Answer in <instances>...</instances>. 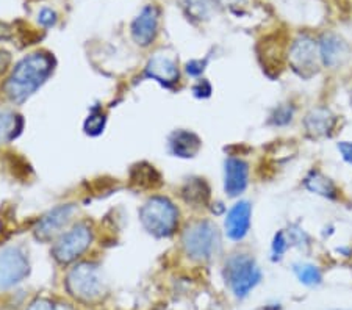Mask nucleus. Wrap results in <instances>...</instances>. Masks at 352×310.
Instances as JSON below:
<instances>
[{"instance_id": "nucleus-14", "label": "nucleus", "mask_w": 352, "mask_h": 310, "mask_svg": "<svg viewBox=\"0 0 352 310\" xmlns=\"http://www.w3.org/2000/svg\"><path fill=\"white\" fill-rule=\"evenodd\" d=\"M249 184V165L238 157H229L224 163V190L230 197H236Z\"/></svg>"}, {"instance_id": "nucleus-28", "label": "nucleus", "mask_w": 352, "mask_h": 310, "mask_svg": "<svg viewBox=\"0 0 352 310\" xmlns=\"http://www.w3.org/2000/svg\"><path fill=\"white\" fill-rule=\"evenodd\" d=\"M208 63V60H191L186 63L185 66V71L186 74L191 76V77H201L202 72L206 71V66Z\"/></svg>"}, {"instance_id": "nucleus-5", "label": "nucleus", "mask_w": 352, "mask_h": 310, "mask_svg": "<svg viewBox=\"0 0 352 310\" xmlns=\"http://www.w3.org/2000/svg\"><path fill=\"white\" fill-rule=\"evenodd\" d=\"M66 289L69 295L80 301H94L105 290L100 268L94 263H78L66 276Z\"/></svg>"}, {"instance_id": "nucleus-27", "label": "nucleus", "mask_w": 352, "mask_h": 310, "mask_svg": "<svg viewBox=\"0 0 352 310\" xmlns=\"http://www.w3.org/2000/svg\"><path fill=\"white\" fill-rule=\"evenodd\" d=\"M27 310H72L67 304L54 302L50 300H36L30 304Z\"/></svg>"}, {"instance_id": "nucleus-4", "label": "nucleus", "mask_w": 352, "mask_h": 310, "mask_svg": "<svg viewBox=\"0 0 352 310\" xmlns=\"http://www.w3.org/2000/svg\"><path fill=\"white\" fill-rule=\"evenodd\" d=\"M182 246H184L186 256L195 258V261H210L221 246L217 224L208 221V219L190 224L182 235Z\"/></svg>"}, {"instance_id": "nucleus-10", "label": "nucleus", "mask_w": 352, "mask_h": 310, "mask_svg": "<svg viewBox=\"0 0 352 310\" xmlns=\"http://www.w3.org/2000/svg\"><path fill=\"white\" fill-rule=\"evenodd\" d=\"M158 21H160V10L155 5H147L140 11L132 22V38L138 46L147 47L154 41L158 32Z\"/></svg>"}, {"instance_id": "nucleus-20", "label": "nucleus", "mask_w": 352, "mask_h": 310, "mask_svg": "<svg viewBox=\"0 0 352 310\" xmlns=\"http://www.w3.org/2000/svg\"><path fill=\"white\" fill-rule=\"evenodd\" d=\"M130 179H132L133 185H138L141 188H155L162 184L160 174L155 171L154 166L146 165V163L135 166Z\"/></svg>"}, {"instance_id": "nucleus-13", "label": "nucleus", "mask_w": 352, "mask_h": 310, "mask_svg": "<svg viewBox=\"0 0 352 310\" xmlns=\"http://www.w3.org/2000/svg\"><path fill=\"white\" fill-rule=\"evenodd\" d=\"M318 54H320L322 65L335 69L348 60L349 47L343 38L335 35V33H324L318 43Z\"/></svg>"}, {"instance_id": "nucleus-16", "label": "nucleus", "mask_w": 352, "mask_h": 310, "mask_svg": "<svg viewBox=\"0 0 352 310\" xmlns=\"http://www.w3.org/2000/svg\"><path fill=\"white\" fill-rule=\"evenodd\" d=\"M201 138L190 131H175L169 137V151L180 159H192L201 151Z\"/></svg>"}, {"instance_id": "nucleus-32", "label": "nucleus", "mask_w": 352, "mask_h": 310, "mask_svg": "<svg viewBox=\"0 0 352 310\" xmlns=\"http://www.w3.org/2000/svg\"><path fill=\"white\" fill-rule=\"evenodd\" d=\"M8 65H10V55L7 52H0V76L7 71Z\"/></svg>"}, {"instance_id": "nucleus-1", "label": "nucleus", "mask_w": 352, "mask_h": 310, "mask_svg": "<svg viewBox=\"0 0 352 310\" xmlns=\"http://www.w3.org/2000/svg\"><path fill=\"white\" fill-rule=\"evenodd\" d=\"M54 66V56L47 52L27 55L14 66L7 85H5L7 96L16 104L25 102L52 76Z\"/></svg>"}, {"instance_id": "nucleus-3", "label": "nucleus", "mask_w": 352, "mask_h": 310, "mask_svg": "<svg viewBox=\"0 0 352 310\" xmlns=\"http://www.w3.org/2000/svg\"><path fill=\"white\" fill-rule=\"evenodd\" d=\"M262 269L249 254H234L227 258L224 278L236 298H246L262 280Z\"/></svg>"}, {"instance_id": "nucleus-22", "label": "nucleus", "mask_w": 352, "mask_h": 310, "mask_svg": "<svg viewBox=\"0 0 352 310\" xmlns=\"http://www.w3.org/2000/svg\"><path fill=\"white\" fill-rule=\"evenodd\" d=\"M186 14L195 21H206L210 16V0H184Z\"/></svg>"}, {"instance_id": "nucleus-17", "label": "nucleus", "mask_w": 352, "mask_h": 310, "mask_svg": "<svg viewBox=\"0 0 352 310\" xmlns=\"http://www.w3.org/2000/svg\"><path fill=\"white\" fill-rule=\"evenodd\" d=\"M304 187L310 193L326 197V199L331 201L337 199L340 193L333 180L327 177L320 169H311V171L307 173V176L304 177Z\"/></svg>"}, {"instance_id": "nucleus-33", "label": "nucleus", "mask_w": 352, "mask_h": 310, "mask_svg": "<svg viewBox=\"0 0 352 310\" xmlns=\"http://www.w3.org/2000/svg\"><path fill=\"white\" fill-rule=\"evenodd\" d=\"M238 2H240V0H218V3L221 5V7H224V8L234 7V5H236Z\"/></svg>"}, {"instance_id": "nucleus-25", "label": "nucleus", "mask_w": 352, "mask_h": 310, "mask_svg": "<svg viewBox=\"0 0 352 310\" xmlns=\"http://www.w3.org/2000/svg\"><path fill=\"white\" fill-rule=\"evenodd\" d=\"M289 245L288 235L285 230H279L272 239V245H271V252H272V261H280V258L285 256V252L288 251Z\"/></svg>"}, {"instance_id": "nucleus-12", "label": "nucleus", "mask_w": 352, "mask_h": 310, "mask_svg": "<svg viewBox=\"0 0 352 310\" xmlns=\"http://www.w3.org/2000/svg\"><path fill=\"white\" fill-rule=\"evenodd\" d=\"M74 212H76V206L66 204L55 207L50 212L45 213V215L39 219L35 228V234L38 239L50 240L54 239L55 235L61 234L63 228H66L67 223L72 219Z\"/></svg>"}, {"instance_id": "nucleus-23", "label": "nucleus", "mask_w": 352, "mask_h": 310, "mask_svg": "<svg viewBox=\"0 0 352 310\" xmlns=\"http://www.w3.org/2000/svg\"><path fill=\"white\" fill-rule=\"evenodd\" d=\"M294 107L289 104H282L272 110L270 116V124L274 127H285L293 121Z\"/></svg>"}, {"instance_id": "nucleus-24", "label": "nucleus", "mask_w": 352, "mask_h": 310, "mask_svg": "<svg viewBox=\"0 0 352 310\" xmlns=\"http://www.w3.org/2000/svg\"><path fill=\"white\" fill-rule=\"evenodd\" d=\"M105 122V115H102V111L99 109H93L89 113L88 120L85 121V132L91 135V137H98V135L104 132Z\"/></svg>"}, {"instance_id": "nucleus-9", "label": "nucleus", "mask_w": 352, "mask_h": 310, "mask_svg": "<svg viewBox=\"0 0 352 310\" xmlns=\"http://www.w3.org/2000/svg\"><path fill=\"white\" fill-rule=\"evenodd\" d=\"M146 76L163 85L164 88H173L180 78L177 60L164 50L157 52L146 66Z\"/></svg>"}, {"instance_id": "nucleus-15", "label": "nucleus", "mask_w": 352, "mask_h": 310, "mask_svg": "<svg viewBox=\"0 0 352 310\" xmlns=\"http://www.w3.org/2000/svg\"><path fill=\"white\" fill-rule=\"evenodd\" d=\"M252 206L248 201H240L230 208L226 217V234L230 240L241 241L251 229Z\"/></svg>"}, {"instance_id": "nucleus-29", "label": "nucleus", "mask_w": 352, "mask_h": 310, "mask_svg": "<svg viewBox=\"0 0 352 310\" xmlns=\"http://www.w3.org/2000/svg\"><path fill=\"white\" fill-rule=\"evenodd\" d=\"M38 22L45 28L54 27L56 24V13L50 8H43L38 14Z\"/></svg>"}, {"instance_id": "nucleus-34", "label": "nucleus", "mask_w": 352, "mask_h": 310, "mask_svg": "<svg viewBox=\"0 0 352 310\" xmlns=\"http://www.w3.org/2000/svg\"><path fill=\"white\" fill-rule=\"evenodd\" d=\"M351 105H352V91H351Z\"/></svg>"}, {"instance_id": "nucleus-19", "label": "nucleus", "mask_w": 352, "mask_h": 310, "mask_svg": "<svg viewBox=\"0 0 352 310\" xmlns=\"http://www.w3.org/2000/svg\"><path fill=\"white\" fill-rule=\"evenodd\" d=\"M24 121L13 111H0V143H10L19 137Z\"/></svg>"}, {"instance_id": "nucleus-7", "label": "nucleus", "mask_w": 352, "mask_h": 310, "mask_svg": "<svg viewBox=\"0 0 352 310\" xmlns=\"http://www.w3.org/2000/svg\"><path fill=\"white\" fill-rule=\"evenodd\" d=\"M93 241V232L88 224L74 225L66 234H61L54 245V257L60 263H71L88 250Z\"/></svg>"}, {"instance_id": "nucleus-2", "label": "nucleus", "mask_w": 352, "mask_h": 310, "mask_svg": "<svg viewBox=\"0 0 352 310\" xmlns=\"http://www.w3.org/2000/svg\"><path fill=\"white\" fill-rule=\"evenodd\" d=\"M140 219L147 232L157 239H168L179 225V210L168 197L154 196L141 207Z\"/></svg>"}, {"instance_id": "nucleus-8", "label": "nucleus", "mask_w": 352, "mask_h": 310, "mask_svg": "<svg viewBox=\"0 0 352 310\" xmlns=\"http://www.w3.org/2000/svg\"><path fill=\"white\" fill-rule=\"evenodd\" d=\"M30 265L19 247H5L0 251V290H7L10 287L24 280Z\"/></svg>"}, {"instance_id": "nucleus-31", "label": "nucleus", "mask_w": 352, "mask_h": 310, "mask_svg": "<svg viewBox=\"0 0 352 310\" xmlns=\"http://www.w3.org/2000/svg\"><path fill=\"white\" fill-rule=\"evenodd\" d=\"M337 149L340 155H342V159L352 166V141H340L337 144Z\"/></svg>"}, {"instance_id": "nucleus-11", "label": "nucleus", "mask_w": 352, "mask_h": 310, "mask_svg": "<svg viewBox=\"0 0 352 310\" xmlns=\"http://www.w3.org/2000/svg\"><path fill=\"white\" fill-rule=\"evenodd\" d=\"M304 129L311 140H324L333 133L337 126V116L327 107H315L304 116Z\"/></svg>"}, {"instance_id": "nucleus-21", "label": "nucleus", "mask_w": 352, "mask_h": 310, "mask_svg": "<svg viewBox=\"0 0 352 310\" xmlns=\"http://www.w3.org/2000/svg\"><path fill=\"white\" fill-rule=\"evenodd\" d=\"M293 272L296 274V278L300 284L307 287L320 285L322 282V274L320 272V268L311 263H294Z\"/></svg>"}, {"instance_id": "nucleus-30", "label": "nucleus", "mask_w": 352, "mask_h": 310, "mask_svg": "<svg viewBox=\"0 0 352 310\" xmlns=\"http://www.w3.org/2000/svg\"><path fill=\"white\" fill-rule=\"evenodd\" d=\"M192 93H195V96L199 99H207L212 96V85L207 80H199L195 85V88H192Z\"/></svg>"}, {"instance_id": "nucleus-18", "label": "nucleus", "mask_w": 352, "mask_h": 310, "mask_svg": "<svg viewBox=\"0 0 352 310\" xmlns=\"http://www.w3.org/2000/svg\"><path fill=\"white\" fill-rule=\"evenodd\" d=\"M182 197L188 204L206 206L210 197V188L204 179H190L182 188Z\"/></svg>"}, {"instance_id": "nucleus-6", "label": "nucleus", "mask_w": 352, "mask_h": 310, "mask_svg": "<svg viewBox=\"0 0 352 310\" xmlns=\"http://www.w3.org/2000/svg\"><path fill=\"white\" fill-rule=\"evenodd\" d=\"M318 43H315L314 38L309 35H299L292 43L288 50V63L294 74L300 78L314 77L318 72Z\"/></svg>"}, {"instance_id": "nucleus-26", "label": "nucleus", "mask_w": 352, "mask_h": 310, "mask_svg": "<svg viewBox=\"0 0 352 310\" xmlns=\"http://www.w3.org/2000/svg\"><path fill=\"white\" fill-rule=\"evenodd\" d=\"M289 245L296 246V247H305L310 245V236L305 230L300 228L298 224H292L289 229L287 230Z\"/></svg>"}]
</instances>
